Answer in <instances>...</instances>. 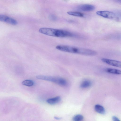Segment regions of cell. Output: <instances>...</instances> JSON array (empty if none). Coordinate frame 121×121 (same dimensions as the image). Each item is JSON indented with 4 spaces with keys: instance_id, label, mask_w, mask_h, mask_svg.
<instances>
[{
    "instance_id": "obj_14",
    "label": "cell",
    "mask_w": 121,
    "mask_h": 121,
    "mask_svg": "<svg viewBox=\"0 0 121 121\" xmlns=\"http://www.w3.org/2000/svg\"><path fill=\"white\" fill-rule=\"evenodd\" d=\"M83 119V116L80 114H78L74 116L73 118V120L74 121H80Z\"/></svg>"
},
{
    "instance_id": "obj_10",
    "label": "cell",
    "mask_w": 121,
    "mask_h": 121,
    "mask_svg": "<svg viewBox=\"0 0 121 121\" xmlns=\"http://www.w3.org/2000/svg\"><path fill=\"white\" fill-rule=\"evenodd\" d=\"M95 109L97 113L102 115H104L105 113V110L104 107L99 104H96L95 106Z\"/></svg>"
},
{
    "instance_id": "obj_4",
    "label": "cell",
    "mask_w": 121,
    "mask_h": 121,
    "mask_svg": "<svg viewBox=\"0 0 121 121\" xmlns=\"http://www.w3.org/2000/svg\"><path fill=\"white\" fill-rule=\"evenodd\" d=\"M96 13L98 15L104 18L112 19L117 21L119 20L117 15L112 12L106 11H97Z\"/></svg>"
},
{
    "instance_id": "obj_15",
    "label": "cell",
    "mask_w": 121,
    "mask_h": 121,
    "mask_svg": "<svg viewBox=\"0 0 121 121\" xmlns=\"http://www.w3.org/2000/svg\"><path fill=\"white\" fill-rule=\"evenodd\" d=\"M112 119L113 121H120V120L116 116H113L112 117Z\"/></svg>"
},
{
    "instance_id": "obj_12",
    "label": "cell",
    "mask_w": 121,
    "mask_h": 121,
    "mask_svg": "<svg viewBox=\"0 0 121 121\" xmlns=\"http://www.w3.org/2000/svg\"><path fill=\"white\" fill-rule=\"evenodd\" d=\"M67 13L68 14L73 16L80 17L83 16V15L82 13L78 12L69 11Z\"/></svg>"
},
{
    "instance_id": "obj_13",
    "label": "cell",
    "mask_w": 121,
    "mask_h": 121,
    "mask_svg": "<svg viewBox=\"0 0 121 121\" xmlns=\"http://www.w3.org/2000/svg\"><path fill=\"white\" fill-rule=\"evenodd\" d=\"M22 84L24 85L30 86L34 85V82L32 80H26L23 81L22 82Z\"/></svg>"
},
{
    "instance_id": "obj_7",
    "label": "cell",
    "mask_w": 121,
    "mask_h": 121,
    "mask_svg": "<svg viewBox=\"0 0 121 121\" xmlns=\"http://www.w3.org/2000/svg\"><path fill=\"white\" fill-rule=\"evenodd\" d=\"M79 10L83 11H92L95 9V7L93 5L89 4L81 5L78 7Z\"/></svg>"
},
{
    "instance_id": "obj_17",
    "label": "cell",
    "mask_w": 121,
    "mask_h": 121,
    "mask_svg": "<svg viewBox=\"0 0 121 121\" xmlns=\"http://www.w3.org/2000/svg\"><path fill=\"white\" fill-rule=\"evenodd\" d=\"M114 1L117 2L121 3V0H112Z\"/></svg>"
},
{
    "instance_id": "obj_16",
    "label": "cell",
    "mask_w": 121,
    "mask_h": 121,
    "mask_svg": "<svg viewBox=\"0 0 121 121\" xmlns=\"http://www.w3.org/2000/svg\"><path fill=\"white\" fill-rule=\"evenodd\" d=\"M117 14L118 16H119L120 17H121V11H119L118 12Z\"/></svg>"
},
{
    "instance_id": "obj_19",
    "label": "cell",
    "mask_w": 121,
    "mask_h": 121,
    "mask_svg": "<svg viewBox=\"0 0 121 121\" xmlns=\"http://www.w3.org/2000/svg\"><path fill=\"white\" fill-rule=\"evenodd\" d=\"M120 3L121 4V2Z\"/></svg>"
},
{
    "instance_id": "obj_3",
    "label": "cell",
    "mask_w": 121,
    "mask_h": 121,
    "mask_svg": "<svg viewBox=\"0 0 121 121\" xmlns=\"http://www.w3.org/2000/svg\"><path fill=\"white\" fill-rule=\"evenodd\" d=\"M36 78L39 79L51 82L61 86H65L67 85L66 81L62 78L51 76L38 75Z\"/></svg>"
},
{
    "instance_id": "obj_1",
    "label": "cell",
    "mask_w": 121,
    "mask_h": 121,
    "mask_svg": "<svg viewBox=\"0 0 121 121\" xmlns=\"http://www.w3.org/2000/svg\"><path fill=\"white\" fill-rule=\"evenodd\" d=\"M56 48L62 51L86 56H95L97 54L96 52L91 49L65 45H58Z\"/></svg>"
},
{
    "instance_id": "obj_5",
    "label": "cell",
    "mask_w": 121,
    "mask_h": 121,
    "mask_svg": "<svg viewBox=\"0 0 121 121\" xmlns=\"http://www.w3.org/2000/svg\"><path fill=\"white\" fill-rule=\"evenodd\" d=\"M101 60L109 65L121 68V61L105 58H102Z\"/></svg>"
},
{
    "instance_id": "obj_18",
    "label": "cell",
    "mask_w": 121,
    "mask_h": 121,
    "mask_svg": "<svg viewBox=\"0 0 121 121\" xmlns=\"http://www.w3.org/2000/svg\"><path fill=\"white\" fill-rule=\"evenodd\" d=\"M54 118L55 119H60V118L56 117H55Z\"/></svg>"
},
{
    "instance_id": "obj_9",
    "label": "cell",
    "mask_w": 121,
    "mask_h": 121,
    "mask_svg": "<svg viewBox=\"0 0 121 121\" xmlns=\"http://www.w3.org/2000/svg\"><path fill=\"white\" fill-rule=\"evenodd\" d=\"M104 70L110 73L117 75L121 74V70L116 69L107 68L104 69Z\"/></svg>"
},
{
    "instance_id": "obj_11",
    "label": "cell",
    "mask_w": 121,
    "mask_h": 121,
    "mask_svg": "<svg viewBox=\"0 0 121 121\" xmlns=\"http://www.w3.org/2000/svg\"><path fill=\"white\" fill-rule=\"evenodd\" d=\"M91 82L89 80H85L81 83L80 87L82 88H85L90 87L91 85Z\"/></svg>"
},
{
    "instance_id": "obj_8",
    "label": "cell",
    "mask_w": 121,
    "mask_h": 121,
    "mask_svg": "<svg viewBox=\"0 0 121 121\" xmlns=\"http://www.w3.org/2000/svg\"><path fill=\"white\" fill-rule=\"evenodd\" d=\"M61 98L57 96L53 98L48 99L47 100V102L51 105H54L59 102L61 100Z\"/></svg>"
},
{
    "instance_id": "obj_2",
    "label": "cell",
    "mask_w": 121,
    "mask_h": 121,
    "mask_svg": "<svg viewBox=\"0 0 121 121\" xmlns=\"http://www.w3.org/2000/svg\"><path fill=\"white\" fill-rule=\"evenodd\" d=\"M39 32L48 35L58 37H71L73 34L68 31L60 29L43 27L40 29Z\"/></svg>"
},
{
    "instance_id": "obj_6",
    "label": "cell",
    "mask_w": 121,
    "mask_h": 121,
    "mask_svg": "<svg viewBox=\"0 0 121 121\" xmlns=\"http://www.w3.org/2000/svg\"><path fill=\"white\" fill-rule=\"evenodd\" d=\"M0 20L13 25H16L17 23L15 20L4 15H0Z\"/></svg>"
}]
</instances>
